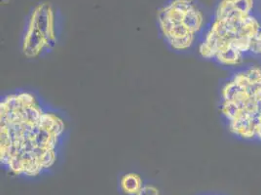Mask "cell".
<instances>
[{
    "instance_id": "obj_1",
    "label": "cell",
    "mask_w": 261,
    "mask_h": 195,
    "mask_svg": "<svg viewBox=\"0 0 261 195\" xmlns=\"http://www.w3.org/2000/svg\"><path fill=\"white\" fill-rule=\"evenodd\" d=\"M64 116L34 92L15 90L0 100V163L16 176L52 169L64 146Z\"/></svg>"
},
{
    "instance_id": "obj_2",
    "label": "cell",
    "mask_w": 261,
    "mask_h": 195,
    "mask_svg": "<svg viewBox=\"0 0 261 195\" xmlns=\"http://www.w3.org/2000/svg\"><path fill=\"white\" fill-rule=\"evenodd\" d=\"M261 29L255 0H220L197 51L207 61L236 69L254 57Z\"/></svg>"
},
{
    "instance_id": "obj_3",
    "label": "cell",
    "mask_w": 261,
    "mask_h": 195,
    "mask_svg": "<svg viewBox=\"0 0 261 195\" xmlns=\"http://www.w3.org/2000/svg\"><path fill=\"white\" fill-rule=\"evenodd\" d=\"M219 112L236 139L261 143V65L234 69L219 91Z\"/></svg>"
},
{
    "instance_id": "obj_4",
    "label": "cell",
    "mask_w": 261,
    "mask_h": 195,
    "mask_svg": "<svg viewBox=\"0 0 261 195\" xmlns=\"http://www.w3.org/2000/svg\"><path fill=\"white\" fill-rule=\"evenodd\" d=\"M158 24L164 41L175 52L197 48L206 28L204 13L193 0H173L164 6Z\"/></svg>"
},
{
    "instance_id": "obj_5",
    "label": "cell",
    "mask_w": 261,
    "mask_h": 195,
    "mask_svg": "<svg viewBox=\"0 0 261 195\" xmlns=\"http://www.w3.org/2000/svg\"><path fill=\"white\" fill-rule=\"evenodd\" d=\"M58 41L55 14L47 4L38 5L32 12L22 33V54L29 59L48 54Z\"/></svg>"
},
{
    "instance_id": "obj_6",
    "label": "cell",
    "mask_w": 261,
    "mask_h": 195,
    "mask_svg": "<svg viewBox=\"0 0 261 195\" xmlns=\"http://www.w3.org/2000/svg\"><path fill=\"white\" fill-rule=\"evenodd\" d=\"M120 189L128 195H135L144 186L143 180L140 175L136 173H127L120 179Z\"/></svg>"
},
{
    "instance_id": "obj_7",
    "label": "cell",
    "mask_w": 261,
    "mask_h": 195,
    "mask_svg": "<svg viewBox=\"0 0 261 195\" xmlns=\"http://www.w3.org/2000/svg\"><path fill=\"white\" fill-rule=\"evenodd\" d=\"M135 195H160V191L157 187L153 186V185H144L141 190L136 194Z\"/></svg>"
},
{
    "instance_id": "obj_8",
    "label": "cell",
    "mask_w": 261,
    "mask_h": 195,
    "mask_svg": "<svg viewBox=\"0 0 261 195\" xmlns=\"http://www.w3.org/2000/svg\"><path fill=\"white\" fill-rule=\"evenodd\" d=\"M254 57L259 58L261 61V29L259 37L257 39V43L255 46V50H254Z\"/></svg>"
}]
</instances>
